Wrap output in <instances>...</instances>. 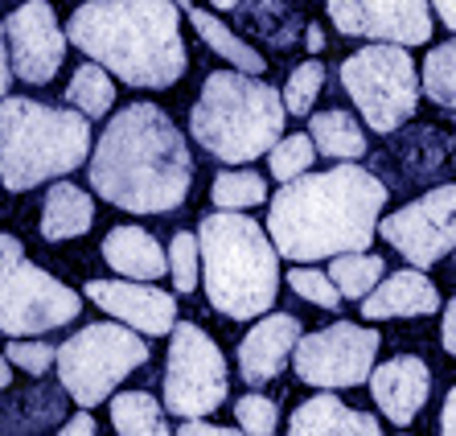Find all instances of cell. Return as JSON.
I'll return each mask as SVG.
<instances>
[{"label": "cell", "mask_w": 456, "mask_h": 436, "mask_svg": "<svg viewBox=\"0 0 456 436\" xmlns=\"http://www.w3.org/2000/svg\"><path fill=\"white\" fill-rule=\"evenodd\" d=\"M391 190L354 160L325 173H300L267 198V234L280 256L297 264L333 259L341 251H366L379 234V218Z\"/></svg>", "instance_id": "6da1fadb"}, {"label": "cell", "mask_w": 456, "mask_h": 436, "mask_svg": "<svg viewBox=\"0 0 456 436\" xmlns=\"http://www.w3.org/2000/svg\"><path fill=\"white\" fill-rule=\"evenodd\" d=\"M91 190L127 214H169L190 198L193 152L157 103H127L103 128L86 165Z\"/></svg>", "instance_id": "7a4b0ae2"}, {"label": "cell", "mask_w": 456, "mask_h": 436, "mask_svg": "<svg viewBox=\"0 0 456 436\" xmlns=\"http://www.w3.org/2000/svg\"><path fill=\"white\" fill-rule=\"evenodd\" d=\"M177 9V0H86L70 12L66 37L119 83L169 91L190 66Z\"/></svg>", "instance_id": "3957f363"}, {"label": "cell", "mask_w": 456, "mask_h": 436, "mask_svg": "<svg viewBox=\"0 0 456 436\" xmlns=\"http://www.w3.org/2000/svg\"><path fill=\"white\" fill-rule=\"evenodd\" d=\"M202 284L223 317L255 321L272 313L280 292V247L264 226L239 210H214L198 226Z\"/></svg>", "instance_id": "277c9868"}, {"label": "cell", "mask_w": 456, "mask_h": 436, "mask_svg": "<svg viewBox=\"0 0 456 436\" xmlns=\"http://www.w3.org/2000/svg\"><path fill=\"white\" fill-rule=\"evenodd\" d=\"M288 103L251 70H214L190 111V136L223 165H251L280 144Z\"/></svg>", "instance_id": "5b68a950"}, {"label": "cell", "mask_w": 456, "mask_h": 436, "mask_svg": "<svg viewBox=\"0 0 456 436\" xmlns=\"http://www.w3.org/2000/svg\"><path fill=\"white\" fill-rule=\"evenodd\" d=\"M91 116L78 107H50L37 99H0V181L12 193H29L45 181L75 173L86 160Z\"/></svg>", "instance_id": "8992f818"}, {"label": "cell", "mask_w": 456, "mask_h": 436, "mask_svg": "<svg viewBox=\"0 0 456 436\" xmlns=\"http://www.w3.org/2000/svg\"><path fill=\"white\" fill-rule=\"evenodd\" d=\"M149 362V346L124 321H91L75 338L58 346V383L78 407H99L111 399L127 374Z\"/></svg>", "instance_id": "52a82bcc"}, {"label": "cell", "mask_w": 456, "mask_h": 436, "mask_svg": "<svg viewBox=\"0 0 456 436\" xmlns=\"http://www.w3.org/2000/svg\"><path fill=\"white\" fill-rule=\"evenodd\" d=\"M341 86L379 136L403 128L424 95V78H415L411 53L399 42H374L366 50H354L341 62Z\"/></svg>", "instance_id": "ba28073f"}, {"label": "cell", "mask_w": 456, "mask_h": 436, "mask_svg": "<svg viewBox=\"0 0 456 436\" xmlns=\"http://www.w3.org/2000/svg\"><path fill=\"white\" fill-rule=\"evenodd\" d=\"M83 313V292L53 280L25 256L21 239L0 234V333L37 338L62 330Z\"/></svg>", "instance_id": "9c48e42d"}, {"label": "cell", "mask_w": 456, "mask_h": 436, "mask_svg": "<svg viewBox=\"0 0 456 436\" xmlns=\"http://www.w3.org/2000/svg\"><path fill=\"white\" fill-rule=\"evenodd\" d=\"M231 379L226 358L210 341V333L193 321H181L169 333V358H165V412L177 420L210 415L226 404Z\"/></svg>", "instance_id": "30bf717a"}, {"label": "cell", "mask_w": 456, "mask_h": 436, "mask_svg": "<svg viewBox=\"0 0 456 436\" xmlns=\"http://www.w3.org/2000/svg\"><path fill=\"white\" fill-rule=\"evenodd\" d=\"M379 330L370 325H354V321H338L321 333H305L292 350V371L300 383L308 387H358L370 383L374 358H379Z\"/></svg>", "instance_id": "8fae6325"}, {"label": "cell", "mask_w": 456, "mask_h": 436, "mask_svg": "<svg viewBox=\"0 0 456 436\" xmlns=\"http://www.w3.org/2000/svg\"><path fill=\"white\" fill-rule=\"evenodd\" d=\"M382 239L415 267H432L456 251V181L436 185L403 210L379 218Z\"/></svg>", "instance_id": "7c38bea8"}, {"label": "cell", "mask_w": 456, "mask_h": 436, "mask_svg": "<svg viewBox=\"0 0 456 436\" xmlns=\"http://www.w3.org/2000/svg\"><path fill=\"white\" fill-rule=\"evenodd\" d=\"M330 21L346 37L424 45L432 37V0H325Z\"/></svg>", "instance_id": "4fadbf2b"}, {"label": "cell", "mask_w": 456, "mask_h": 436, "mask_svg": "<svg viewBox=\"0 0 456 436\" xmlns=\"http://www.w3.org/2000/svg\"><path fill=\"white\" fill-rule=\"evenodd\" d=\"M9 29V53H12V70L21 83L45 86L66 62V37L53 21V9L45 0H25L4 17Z\"/></svg>", "instance_id": "5bb4252c"}, {"label": "cell", "mask_w": 456, "mask_h": 436, "mask_svg": "<svg viewBox=\"0 0 456 436\" xmlns=\"http://www.w3.org/2000/svg\"><path fill=\"white\" fill-rule=\"evenodd\" d=\"M86 297L95 300L103 313H111L116 321L132 325L140 333H173L177 325V300L173 292L149 284V280H86Z\"/></svg>", "instance_id": "9a60e30c"}, {"label": "cell", "mask_w": 456, "mask_h": 436, "mask_svg": "<svg viewBox=\"0 0 456 436\" xmlns=\"http://www.w3.org/2000/svg\"><path fill=\"white\" fill-rule=\"evenodd\" d=\"M300 338H305V330H300V321L292 313H264V317H255L251 333L239 341V374H243V383L247 387L272 383L284 371V362L292 358Z\"/></svg>", "instance_id": "2e32d148"}, {"label": "cell", "mask_w": 456, "mask_h": 436, "mask_svg": "<svg viewBox=\"0 0 456 436\" xmlns=\"http://www.w3.org/2000/svg\"><path fill=\"white\" fill-rule=\"evenodd\" d=\"M370 395L379 412L391 420L395 428H407L419 415V407L428 404L432 395V371H428L424 358L415 354H399V358H387L379 371L370 374Z\"/></svg>", "instance_id": "e0dca14e"}, {"label": "cell", "mask_w": 456, "mask_h": 436, "mask_svg": "<svg viewBox=\"0 0 456 436\" xmlns=\"http://www.w3.org/2000/svg\"><path fill=\"white\" fill-rule=\"evenodd\" d=\"M440 308V292L436 284L424 276V267H403L382 276L379 288L362 300V313L370 321H387V317H428Z\"/></svg>", "instance_id": "ac0fdd59"}, {"label": "cell", "mask_w": 456, "mask_h": 436, "mask_svg": "<svg viewBox=\"0 0 456 436\" xmlns=\"http://www.w3.org/2000/svg\"><path fill=\"white\" fill-rule=\"evenodd\" d=\"M288 432L297 436H379V420H374L370 412H358V407L341 404L338 395L325 387V395H313V399H305V404L292 412V420H288Z\"/></svg>", "instance_id": "d6986e66"}, {"label": "cell", "mask_w": 456, "mask_h": 436, "mask_svg": "<svg viewBox=\"0 0 456 436\" xmlns=\"http://www.w3.org/2000/svg\"><path fill=\"white\" fill-rule=\"evenodd\" d=\"M103 259L107 267H116L119 276H132V280H160L169 272L165 247L144 226H116V231H107Z\"/></svg>", "instance_id": "ffe728a7"}, {"label": "cell", "mask_w": 456, "mask_h": 436, "mask_svg": "<svg viewBox=\"0 0 456 436\" xmlns=\"http://www.w3.org/2000/svg\"><path fill=\"white\" fill-rule=\"evenodd\" d=\"M95 226V202L86 198V190H78L75 181H53L45 190L42 202V239L45 243H66L78 239Z\"/></svg>", "instance_id": "44dd1931"}, {"label": "cell", "mask_w": 456, "mask_h": 436, "mask_svg": "<svg viewBox=\"0 0 456 436\" xmlns=\"http://www.w3.org/2000/svg\"><path fill=\"white\" fill-rule=\"evenodd\" d=\"M308 136L317 140V152L330 160H362L366 157V132L350 111H321L308 116Z\"/></svg>", "instance_id": "7402d4cb"}, {"label": "cell", "mask_w": 456, "mask_h": 436, "mask_svg": "<svg viewBox=\"0 0 456 436\" xmlns=\"http://www.w3.org/2000/svg\"><path fill=\"white\" fill-rule=\"evenodd\" d=\"M190 21L193 29H198V37H202L206 45H210L218 58H226L231 66H239V70H251V75H264L267 70V58L259 50H255L251 42H243L234 29H226L218 17H214L210 9H193L190 4Z\"/></svg>", "instance_id": "603a6c76"}, {"label": "cell", "mask_w": 456, "mask_h": 436, "mask_svg": "<svg viewBox=\"0 0 456 436\" xmlns=\"http://www.w3.org/2000/svg\"><path fill=\"white\" fill-rule=\"evenodd\" d=\"M239 21L259 33L264 42L280 45V50H288L300 33V17L292 9V0H243L239 4Z\"/></svg>", "instance_id": "cb8c5ba5"}, {"label": "cell", "mask_w": 456, "mask_h": 436, "mask_svg": "<svg viewBox=\"0 0 456 436\" xmlns=\"http://www.w3.org/2000/svg\"><path fill=\"white\" fill-rule=\"evenodd\" d=\"M111 428L124 436H165V404H157L149 391H119L111 395Z\"/></svg>", "instance_id": "d4e9b609"}, {"label": "cell", "mask_w": 456, "mask_h": 436, "mask_svg": "<svg viewBox=\"0 0 456 436\" xmlns=\"http://www.w3.org/2000/svg\"><path fill=\"white\" fill-rule=\"evenodd\" d=\"M66 103L78 107L83 116L99 119L111 111V103H116V83H111V70H107L103 62H95V58H86L83 66L75 70V78L66 83Z\"/></svg>", "instance_id": "484cf974"}, {"label": "cell", "mask_w": 456, "mask_h": 436, "mask_svg": "<svg viewBox=\"0 0 456 436\" xmlns=\"http://www.w3.org/2000/svg\"><path fill=\"white\" fill-rule=\"evenodd\" d=\"M330 276L346 300H366L379 288V280L387 276V264H382V256H370V251H341V256L330 259Z\"/></svg>", "instance_id": "4316f807"}, {"label": "cell", "mask_w": 456, "mask_h": 436, "mask_svg": "<svg viewBox=\"0 0 456 436\" xmlns=\"http://www.w3.org/2000/svg\"><path fill=\"white\" fill-rule=\"evenodd\" d=\"M210 198L218 210H251V206L267 202V181L255 169H226L214 177Z\"/></svg>", "instance_id": "83f0119b"}, {"label": "cell", "mask_w": 456, "mask_h": 436, "mask_svg": "<svg viewBox=\"0 0 456 436\" xmlns=\"http://www.w3.org/2000/svg\"><path fill=\"white\" fill-rule=\"evenodd\" d=\"M419 78H424V95L432 99V103L456 107V37L444 45H436V50H428Z\"/></svg>", "instance_id": "f1b7e54d"}, {"label": "cell", "mask_w": 456, "mask_h": 436, "mask_svg": "<svg viewBox=\"0 0 456 436\" xmlns=\"http://www.w3.org/2000/svg\"><path fill=\"white\" fill-rule=\"evenodd\" d=\"M169 276L177 284V292L190 297L198 280H202V243H198V234L190 231H177L169 243Z\"/></svg>", "instance_id": "f546056e"}, {"label": "cell", "mask_w": 456, "mask_h": 436, "mask_svg": "<svg viewBox=\"0 0 456 436\" xmlns=\"http://www.w3.org/2000/svg\"><path fill=\"white\" fill-rule=\"evenodd\" d=\"M267 160H272V177L292 181V177H300V173H308V165L317 160V140L308 136V132L284 136L276 149L267 152Z\"/></svg>", "instance_id": "4dcf8cb0"}, {"label": "cell", "mask_w": 456, "mask_h": 436, "mask_svg": "<svg viewBox=\"0 0 456 436\" xmlns=\"http://www.w3.org/2000/svg\"><path fill=\"white\" fill-rule=\"evenodd\" d=\"M321 91H325V66H321L317 58H313V62H305V66H297V70L288 75V83H284L288 116H308Z\"/></svg>", "instance_id": "1f68e13d"}, {"label": "cell", "mask_w": 456, "mask_h": 436, "mask_svg": "<svg viewBox=\"0 0 456 436\" xmlns=\"http://www.w3.org/2000/svg\"><path fill=\"white\" fill-rule=\"evenodd\" d=\"M234 415H239V432H251V436H272L280 424L276 399L259 395V387H251V391L234 404Z\"/></svg>", "instance_id": "d6a6232c"}, {"label": "cell", "mask_w": 456, "mask_h": 436, "mask_svg": "<svg viewBox=\"0 0 456 436\" xmlns=\"http://www.w3.org/2000/svg\"><path fill=\"white\" fill-rule=\"evenodd\" d=\"M288 288L297 292V297H305V300H313V305H321V308H338L341 300V288L333 284V276L330 272H317V267H292L288 272Z\"/></svg>", "instance_id": "836d02e7"}, {"label": "cell", "mask_w": 456, "mask_h": 436, "mask_svg": "<svg viewBox=\"0 0 456 436\" xmlns=\"http://www.w3.org/2000/svg\"><path fill=\"white\" fill-rule=\"evenodd\" d=\"M4 354L12 358V366H21L29 374H45L58 362V350H53L50 341H37V338H12L4 346Z\"/></svg>", "instance_id": "e575fe53"}, {"label": "cell", "mask_w": 456, "mask_h": 436, "mask_svg": "<svg viewBox=\"0 0 456 436\" xmlns=\"http://www.w3.org/2000/svg\"><path fill=\"white\" fill-rule=\"evenodd\" d=\"M12 53H9V29H4V17H0V99L9 95V83H12Z\"/></svg>", "instance_id": "d590c367"}, {"label": "cell", "mask_w": 456, "mask_h": 436, "mask_svg": "<svg viewBox=\"0 0 456 436\" xmlns=\"http://www.w3.org/2000/svg\"><path fill=\"white\" fill-rule=\"evenodd\" d=\"M226 436L231 428H223V424H214V420H206V415H193V420H181V436Z\"/></svg>", "instance_id": "8d00e7d4"}, {"label": "cell", "mask_w": 456, "mask_h": 436, "mask_svg": "<svg viewBox=\"0 0 456 436\" xmlns=\"http://www.w3.org/2000/svg\"><path fill=\"white\" fill-rule=\"evenodd\" d=\"M440 341H444V350L456 358V297L448 300V308H444V325H440Z\"/></svg>", "instance_id": "74e56055"}, {"label": "cell", "mask_w": 456, "mask_h": 436, "mask_svg": "<svg viewBox=\"0 0 456 436\" xmlns=\"http://www.w3.org/2000/svg\"><path fill=\"white\" fill-rule=\"evenodd\" d=\"M58 428H62L66 436H91V432H95V415H91V407H86V412L70 415V420H66V424H58Z\"/></svg>", "instance_id": "f35d334b"}, {"label": "cell", "mask_w": 456, "mask_h": 436, "mask_svg": "<svg viewBox=\"0 0 456 436\" xmlns=\"http://www.w3.org/2000/svg\"><path fill=\"white\" fill-rule=\"evenodd\" d=\"M440 432L456 436V387L444 395V412H440Z\"/></svg>", "instance_id": "ab89813d"}, {"label": "cell", "mask_w": 456, "mask_h": 436, "mask_svg": "<svg viewBox=\"0 0 456 436\" xmlns=\"http://www.w3.org/2000/svg\"><path fill=\"white\" fill-rule=\"evenodd\" d=\"M432 12L448 25V29H456V0H432Z\"/></svg>", "instance_id": "60d3db41"}, {"label": "cell", "mask_w": 456, "mask_h": 436, "mask_svg": "<svg viewBox=\"0 0 456 436\" xmlns=\"http://www.w3.org/2000/svg\"><path fill=\"white\" fill-rule=\"evenodd\" d=\"M305 42H308V50L313 53L325 50V33H321V25H305Z\"/></svg>", "instance_id": "b9f144b4"}, {"label": "cell", "mask_w": 456, "mask_h": 436, "mask_svg": "<svg viewBox=\"0 0 456 436\" xmlns=\"http://www.w3.org/2000/svg\"><path fill=\"white\" fill-rule=\"evenodd\" d=\"M12 383V358L9 354H0V391Z\"/></svg>", "instance_id": "7bdbcfd3"}, {"label": "cell", "mask_w": 456, "mask_h": 436, "mask_svg": "<svg viewBox=\"0 0 456 436\" xmlns=\"http://www.w3.org/2000/svg\"><path fill=\"white\" fill-rule=\"evenodd\" d=\"M214 9H239V4H243V0H210Z\"/></svg>", "instance_id": "ee69618b"}, {"label": "cell", "mask_w": 456, "mask_h": 436, "mask_svg": "<svg viewBox=\"0 0 456 436\" xmlns=\"http://www.w3.org/2000/svg\"><path fill=\"white\" fill-rule=\"evenodd\" d=\"M177 4H181V9H190V4H193V0H177Z\"/></svg>", "instance_id": "f6af8a7d"}, {"label": "cell", "mask_w": 456, "mask_h": 436, "mask_svg": "<svg viewBox=\"0 0 456 436\" xmlns=\"http://www.w3.org/2000/svg\"><path fill=\"white\" fill-rule=\"evenodd\" d=\"M0 190H4V181H0Z\"/></svg>", "instance_id": "bcb514c9"}, {"label": "cell", "mask_w": 456, "mask_h": 436, "mask_svg": "<svg viewBox=\"0 0 456 436\" xmlns=\"http://www.w3.org/2000/svg\"><path fill=\"white\" fill-rule=\"evenodd\" d=\"M452 259H456V256H452Z\"/></svg>", "instance_id": "7dc6e473"}]
</instances>
